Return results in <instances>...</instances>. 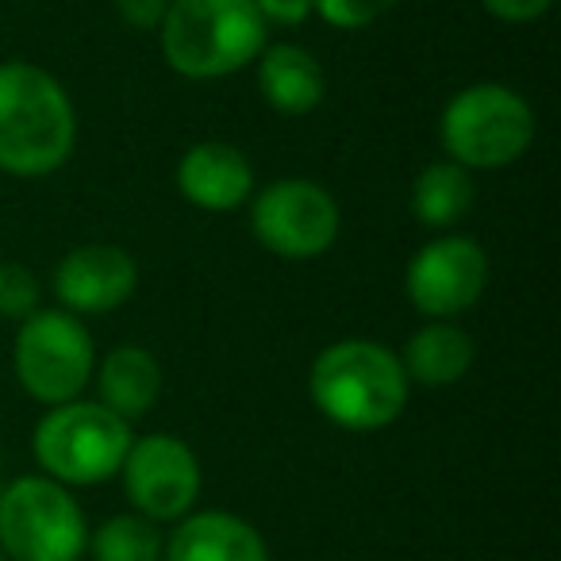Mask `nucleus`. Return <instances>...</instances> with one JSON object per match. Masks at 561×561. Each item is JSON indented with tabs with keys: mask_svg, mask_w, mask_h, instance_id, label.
Listing matches in <instances>:
<instances>
[{
	"mask_svg": "<svg viewBox=\"0 0 561 561\" xmlns=\"http://www.w3.org/2000/svg\"><path fill=\"white\" fill-rule=\"evenodd\" d=\"M78 147V112L55 73L32 62H0V173L47 178Z\"/></svg>",
	"mask_w": 561,
	"mask_h": 561,
	"instance_id": "f257e3e1",
	"label": "nucleus"
},
{
	"mask_svg": "<svg viewBox=\"0 0 561 561\" xmlns=\"http://www.w3.org/2000/svg\"><path fill=\"white\" fill-rule=\"evenodd\" d=\"M408 389L412 381L404 377L397 351L374 339L331 343L308 369V397L316 412L354 435L392 427L408 408Z\"/></svg>",
	"mask_w": 561,
	"mask_h": 561,
	"instance_id": "f03ea898",
	"label": "nucleus"
},
{
	"mask_svg": "<svg viewBox=\"0 0 561 561\" xmlns=\"http://www.w3.org/2000/svg\"><path fill=\"white\" fill-rule=\"evenodd\" d=\"M262 12L254 0H170L158 27L162 58L188 81H216L247 70L265 50Z\"/></svg>",
	"mask_w": 561,
	"mask_h": 561,
	"instance_id": "7ed1b4c3",
	"label": "nucleus"
},
{
	"mask_svg": "<svg viewBox=\"0 0 561 561\" xmlns=\"http://www.w3.org/2000/svg\"><path fill=\"white\" fill-rule=\"evenodd\" d=\"M535 108L512 85L477 81L454 93L438 119V142L461 170H504L535 142Z\"/></svg>",
	"mask_w": 561,
	"mask_h": 561,
	"instance_id": "20e7f679",
	"label": "nucleus"
},
{
	"mask_svg": "<svg viewBox=\"0 0 561 561\" xmlns=\"http://www.w3.org/2000/svg\"><path fill=\"white\" fill-rule=\"evenodd\" d=\"M131 443V423L108 412L101 400H70L39 420L32 454L43 477L66 489H85L116 477Z\"/></svg>",
	"mask_w": 561,
	"mask_h": 561,
	"instance_id": "39448f33",
	"label": "nucleus"
},
{
	"mask_svg": "<svg viewBox=\"0 0 561 561\" xmlns=\"http://www.w3.org/2000/svg\"><path fill=\"white\" fill-rule=\"evenodd\" d=\"M85 546V512L66 484L39 473L0 489V550L9 561H78Z\"/></svg>",
	"mask_w": 561,
	"mask_h": 561,
	"instance_id": "423d86ee",
	"label": "nucleus"
},
{
	"mask_svg": "<svg viewBox=\"0 0 561 561\" xmlns=\"http://www.w3.org/2000/svg\"><path fill=\"white\" fill-rule=\"evenodd\" d=\"M16 377L32 400L47 408L81 400L96 369V346L85 320L62 312V308H39L20 323L16 346H12Z\"/></svg>",
	"mask_w": 561,
	"mask_h": 561,
	"instance_id": "0eeeda50",
	"label": "nucleus"
},
{
	"mask_svg": "<svg viewBox=\"0 0 561 561\" xmlns=\"http://www.w3.org/2000/svg\"><path fill=\"white\" fill-rule=\"evenodd\" d=\"M250 231L270 254L312 262L339 242L343 211L320 181L280 178L250 196Z\"/></svg>",
	"mask_w": 561,
	"mask_h": 561,
	"instance_id": "6e6552de",
	"label": "nucleus"
},
{
	"mask_svg": "<svg viewBox=\"0 0 561 561\" xmlns=\"http://www.w3.org/2000/svg\"><path fill=\"white\" fill-rule=\"evenodd\" d=\"M489 289V254L469 234H438L412 254L404 293L427 320H458L473 312Z\"/></svg>",
	"mask_w": 561,
	"mask_h": 561,
	"instance_id": "1a4fd4ad",
	"label": "nucleus"
},
{
	"mask_svg": "<svg viewBox=\"0 0 561 561\" xmlns=\"http://www.w3.org/2000/svg\"><path fill=\"white\" fill-rule=\"evenodd\" d=\"M124 492L150 523H181L201 500V461L178 435H142L131 443L124 466Z\"/></svg>",
	"mask_w": 561,
	"mask_h": 561,
	"instance_id": "9d476101",
	"label": "nucleus"
},
{
	"mask_svg": "<svg viewBox=\"0 0 561 561\" xmlns=\"http://www.w3.org/2000/svg\"><path fill=\"white\" fill-rule=\"evenodd\" d=\"M139 289V262L116 242L73 247L55 265L58 308L70 316H112Z\"/></svg>",
	"mask_w": 561,
	"mask_h": 561,
	"instance_id": "9b49d317",
	"label": "nucleus"
},
{
	"mask_svg": "<svg viewBox=\"0 0 561 561\" xmlns=\"http://www.w3.org/2000/svg\"><path fill=\"white\" fill-rule=\"evenodd\" d=\"M178 193L204 211H239L254 196V165L224 139L193 142L178 162Z\"/></svg>",
	"mask_w": 561,
	"mask_h": 561,
	"instance_id": "f8f14e48",
	"label": "nucleus"
},
{
	"mask_svg": "<svg viewBox=\"0 0 561 561\" xmlns=\"http://www.w3.org/2000/svg\"><path fill=\"white\" fill-rule=\"evenodd\" d=\"M165 561H270V546L231 512H188L162 546Z\"/></svg>",
	"mask_w": 561,
	"mask_h": 561,
	"instance_id": "ddd939ff",
	"label": "nucleus"
},
{
	"mask_svg": "<svg viewBox=\"0 0 561 561\" xmlns=\"http://www.w3.org/2000/svg\"><path fill=\"white\" fill-rule=\"evenodd\" d=\"M257 89L265 104L280 116H308L328 96V73L316 55L300 43H273L257 55Z\"/></svg>",
	"mask_w": 561,
	"mask_h": 561,
	"instance_id": "4468645a",
	"label": "nucleus"
},
{
	"mask_svg": "<svg viewBox=\"0 0 561 561\" xmlns=\"http://www.w3.org/2000/svg\"><path fill=\"white\" fill-rule=\"evenodd\" d=\"M96 397L119 420H142L162 397V362L147 346H116L93 369Z\"/></svg>",
	"mask_w": 561,
	"mask_h": 561,
	"instance_id": "2eb2a0df",
	"label": "nucleus"
},
{
	"mask_svg": "<svg viewBox=\"0 0 561 561\" xmlns=\"http://www.w3.org/2000/svg\"><path fill=\"white\" fill-rule=\"evenodd\" d=\"M404 377L427 389H446L458 385L461 377L473 369V339L450 320H427L412 339L404 343V351L397 354Z\"/></svg>",
	"mask_w": 561,
	"mask_h": 561,
	"instance_id": "dca6fc26",
	"label": "nucleus"
},
{
	"mask_svg": "<svg viewBox=\"0 0 561 561\" xmlns=\"http://www.w3.org/2000/svg\"><path fill=\"white\" fill-rule=\"evenodd\" d=\"M473 173L450 158L423 165L420 178L412 181V211L431 231H450L454 224H461L466 211L473 208Z\"/></svg>",
	"mask_w": 561,
	"mask_h": 561,
	"instance_id": "f3484780",
	"label": "nucleus"
},
{
	"mask_svg": "<svg viewBox=\"0 0 561 561\" xmlns=\"http://www.w3.org/2000/svg\"><path fill=\"white\" fill-rule=\"evenodd\" d=\"M96 561H158L162 558V530L139 512H124L104 519L89 535V546Z\"/></svg>",
	"mask_w": 561,
	"mask_h": 561,
	"instance_id": "a211bd4d",
	"label": "nucleus"
},
{
	"mask_svg": "<svg viewBox=\"0 0 561 561\" xmlns=\"http://www.w3.org/2000/svg\"><path fill=\"white\" fill-rule=\"evenodd\" d=\"M43 305L39 277L24 262H0V320H20L35 316Z\"/></svg>",
	"mask_w": 561,
	"mask_h": 561,
	"instance_id": "6ab92c4d",
	"label": "nucleus"
},
{
	"mask_svg": "<svg viewBox=\"0 0 561 561\" xmlns=\"http://www.w3.org/2000/svg\"><path fill=\"white\" fill-rule=\"evenodd\" d=\"M400 0H316V16L335 32H362L389 16Z\"/></svg>",
	"mask_w": 561,
	"mask_h": 561,
	"instance_id": "aec40b11",
	"label": "nucleus"
},
{
	"mask_svg": "<svg viewBox=\"0 0 561 561\" xmlns=\"http://www.w3.org/2000/svg\"><path fill=\"white\" fill-rule=\"evenodd\" d=\"M265 27H300L316 16V0H254Z\"/></svg>",
	"mask_w": 561,
	"mask_h": 561,
	"instance_id": "412c9836",
	"label": "nucleus"
},
{
	"mask_svg": "<svg viewBox=\"0 0 561 561\" xmlns=\"http://www.w3.org/2000/svg\"><path fill=\"white\" fill-rule=\"evenodd\" d=\"M481 9L500 24H530L553 9V0H481Z\"/></svg>",
	"mask_w": 561,
	"mask_h": 561,
	"instance_id": "4be33fe9",
	"label": "nucleus"
},
{
	"mask_svg": "<svg viewBox=\"0 0 561 561\" xmlns=\"http://www.w3.org/2000/svg\"><path fill=\"white\" fill-rule=\"evenodd\" d=\"M165 9H170V0H116V12L127 27L135 32H158L165 20Z\"/></svg>",
	"mask_w": 561,
	"mask_h": 561,
	"instance_id": "5701e85b",
	"label": "nucleus"
},
{
	"mask_svg": "<svg viewBox=\"0 0 561 561\" xmlns=\"http://www.w3.org/2000/svg\"><path fill=\"white\" fill-rule=\"evenodd\" d=\"M0 561H9V558H4V550H0Z\"/></svg>",
	"mask_w": 561,
	"mask_h": 561,
	"instance_id": "b1692460",
	"label": "nucleus"
},
{
	"mask_svg": "<svg viewBox=\"0 0 561 561\" xmlns=\"http://www.w3.org/2000/svg\"><path fill=\"white\" fill-rule=\"evenodd\" d=\"M0 489H4V481H0Z\"/></svg>",
	"mask_w": 561,
	"mask_h": 561,
	"instance_id": "393cba45",
	"label": "nucleus"
}]
</instances>
